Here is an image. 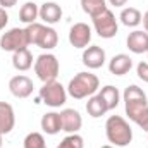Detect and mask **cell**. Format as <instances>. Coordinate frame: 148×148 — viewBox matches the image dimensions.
Instances as JSON below:
<instances>
[{
    "instance_id": "6da1fadb",
    "label": "cell",
    "mask_w": 148,
    "mask_h": 148,
    "mask_svg": "<svg viewBox=\"0 0 148 148\" xmlns=\"http://www.w3.org/2000/svg\"><path fill=\"white\" fill-rule=\"evenodd\" d=\"M122 100L126 115L148 133V98L145 91L136 84H129L122 93Z\"/></svg>"
},
{
    "instance_id": "7a4b0ae2",
    "label": "cell",
    "mask_w": 148,
    "mask_h": 148,
    "mask_svg": "<svg viewBox=\"0 0 148 148\" xmlns=\"http://www.w3.org/2000/svg\"><path fill=\"white\" fill-rule=\"evenodd\" d=\"M105 134L112 147H127L133 141V129L121 115H110L105 122Z\"/></svg>"
},
{
    "instance_id": "3957f363",
    "label": "cell",
    "mask_w": 148,
    "mask_h": 148,
    "mask_svg": "<svg viewBox=\"0 0 148 148\" xmlns=\"http://www.w3.org/2000/svg\"><path fill=\"white\" fill-rule=\"evenodd\" d=\"M100 90V81L91 73H77L69 81L67 95H71L76 100H83L88 97H93Z\"/></svg>"
},
{
    "instance_id": "277c9868",
    "label": "cell",
    "mask_w": 148,
    "mask_h": 148,
    "mask_svg": "<svg viewBox=\"0 0 148 148\" xmlns=\"http://www.w3.org/2000/svg\"><path fill=\"white\" fill-rule=\"evenodd\" d=\"M40 98L43 100L45 105L57 109L62 107L67 102V90L55 79V81H48L43 83V86L40 88Z\"/></svg>"
},
{
    "instance_id": "5b68a950",
    "label": "cell",
    "mask_w": 148,
    "mask_h": 148,
    "mask_svg": "<svg viewBox=\"0 0 148 148\" xmlns=\"http://www.w3.org/2000/svg\"><path fill=\"white\" fill-rule=\"evenodd\" d=\"M59 71H60V64L53 53H41L35 60V73L38 79H41L43 83L55 81L59 76Z\"/></svg>"
},
{
    "instance_id": "8992f818",
    "label": "cell",
    "mask_w": 148,
    "mask_h": 148,
    "mask_svg": "<svg viewBox=\"0 0 148 148\" xmlns=\"http://www.w3.org/2000/svg\"><path fill=\"white\" fill-rule=\"evenodd\" d=\"M93 19V28L97 31V35L100 38H105V40H110L117 35L119 31V26H117V19L114 16V12L105 9L103 12H100L98 16L91 17Z\"/></svg>"
},
{
    "instance_id": "52a82bcc",
    "label": "cell",
    "mask_w": 148,
    "mask_h": 148,
    "mask_svg": "<svg viewBox=\"0 0 148 148\" xmlns=\"http://www.w3.org/2000/svg\"><path fill=\"white\" fill-rule=\"evenodd\" d=\"M29 47V41H28V35H26V29H21V28H12L9 31H5L2 36H0V48L3 52H17V50H23V48H28Z\"/></svg>"
},
{
    "instance_id": "ba28073f",
    "label": "cell",
    "mask_w": 148,
    "mask_h": 148,
    "mask_svg": "<svg viewBox=\"0 0 148 148\" xmlns=\"http://www.w3.org/2000/svg\"><path fill=\"white\" fill-rule=\"evenodd\" d=\"M91 41V28L86 23H76L69 29V43L74 48H86Z\"/></svg>"
},
{
    "instance_id": "9c48e42d",
    "label": "cell",
    "mask_w": 148,
    "mask_h": 148,
    "mask_svg": "<svg viewBox=\"0 0 148 148\" xmlns=\"http://www.w3.org/2000/svg\"><path fill=\"white\" fill-rule=\"evenodd\" d=\"M33 81L24 74H17L9 81V90L16 98H28L33 93Z\"/></svg>"
},
{
    "instance_id": "30bf717a",
    "label": "cell",
    "mask_w": 148,
    "mask_h": 148,
    "mask_svg": "<svg viewBox=\"0 0 148 148\" xmlns=\"http://www.w3.org/2000/svg\"><path fill=\"white\" fill-rule=\"evenodd\" d=\"M83 64L88 67V69H100L107 57H105V50L98 45H91V47H86L84 52H83Z\"/></svg>"
},
{
    "instance_id": "8fae6325",
    "label": "cell",
    "mask_w": 148,
    "mask_h": 148,
    "mask_svg": "<svg viewBox=\"0 0 148 148\" xmlns=\"http://www.w3.org/2000/svg\"><path fill=\"white\" fill-rule=\"evenodd\" d=\"M60 121H62V131L74 134L81 129L83 126V117L81 114L74 109H64L60 112Z\"/></svg>"
},
{
    "instance_id": "7c38bea8",
    "label": "cell",
    "mask_w": 148,
    "mask_h": 148,
    "mask_svg": "<svg viewBox=\"0 0 148 148\" xmlns=\"http://www.w3.org/2000/svg\"><path fill=\"white\" fill-rule=\"evenodd\" d=\"M16 126V114L10 103L0 102V134H9Z\"/></svg>"
},
{
    "instance_id": "4fadbf2b",
    "label": "cell",
    "mask_w": 148,
    "mask_h": 148,
    "mask_svg": "<svg viewBox=\"0 0 148 148\" xmlns=\"http://www.w3.org/2000/svg\"><path fill=\"white\" fill-rule=\"evenodd\" d=\"M126 43L133 53H145V52H148V33L141 31V29H136V31L129 33Z\"/></svg>"
},
{
    "instance_id": "5bb4252c",
    "label": "cell",
    "mask_w": 148,
    "mask_h": 148,
    "mask_svg": "<svg viewBox=\"0 0 148 148\" xmlns=\"http://www.w3.org/2000/svg\"><path fill=\"white\" fill-rule=\"evenodd\" d=\"M62 17V9L57 2H45L40 5V19L47 24H55Z\"/></svg>"
},
{
    "instance_id": "9a60e30c",
    "label": "cell",
    "mask_w": 148,
    "mask_h": 148,
    "mask_svg": "<svg viewBox=\"0 0 148 148\" xmlns=\"http://www.w3.org/2000/svg\"><path fill=\"white\" fill-rule=\"evenodd\" d=\"M131 67H133V59L126 53L114 55L110 59V62H109V71L114 76H124V74H127L131 71Z\"/></svg>"
},
{
    "instance_id": "2e32d148",
    "label": "cell",
    "mask_w": 148,
    "mask_h": 148,
    "mask_svg": "<svg viewBox=\"0 0 148 148\" xmlns=\"http://www.w3.org/2000/svg\"><path fill=\"white\" fill-rule=\"evenodd\" d=\"M41 129L43 133L53 136L57 133L62 131V121H60V114L59 112H47L43 117H41Z\"/></svg>"
},
{
    "instance_id": "e0dca14e",
    "label": "cell",
    "mask_w": 148,
    "mask_h": 148,
    "mask_svg": "<svg viewBox=\"0 0 148 148\" xmlns=\"http://www.w3.org/2000/svg\"><path fill=\"white\" fill-rule=\"evenodd\" d=\"M98 97L103 100L107 110H114V109L119 105V102H121V93H119V90H117L115 86H112V84H107V86L100 88Z\"/></svg>"
},
{
    "instance_id": "ac0fdd59",
    "label": "cell",
    "mask_w": 148,
    "mask_h": 148,
    "mask_svg": "<svg viewBox=\"0 0 148 148\" xmlns=\"http://www.w3.org/2000/svg\"><path fill=\"white\" fill-rule=\"evenodd\" d=\"M12 66H14V69L21 71V73L31 69L33 67V55H31V52L28 48L14 52V55H12Z\"/></svg>"
},
{
    "instance_id": "d6986e66",
    "label": "cell",
    "mask_w": 148,
    "mask_h": 148,
    "mask_svg": "<svg viewBox=\"0 0 148 148\" xmlns=\"http://www.w3.org/2000/svg\"><path fill=\"white\" fill-rule=\"evenodd\" d=\"M38 17H40V7H38L35 2H26V3L21 5V9H19V19L24 24L36 23Z\"/></svg>"
},
{
    "instance_id": "ffe728a7",
    "label": "cell",
    "mask_w": 148,
    "mask_h": 148,
    "mask_svg": "<svg viewBox=\"0 0 148 148\" xmlns=\"http://www.w3.org/2000/svg\"><path fill=\"white\" fill-rule=\"evenodd\" d=\"M119 19H121V23H122L124 26H127V28H136V26L141 23L143 16H141V12H140L138 9H134V7H126V9H122Z\"/></svg>"
},
{
    "instance_id": "44dd1931",
    "label": "cell",
    "mask_w": 148,
    "mask_h": 148,
    "mask_svg": "<svg viewBox=\"0 0 148 148\" xmlns=\"http://www.w3.org/2000/svg\"><path fill=\"white\" fill-rule=\"evenodd\" d=\"M57 43H59V35H57V31H55L53 28H50V26H45V29H43L40 40H38L36 47L43 48V50H52V48L57 47Z\"/></svg>"
},
{
    "instance_id": "7402d4cb",
    "label": "cell",
    "mask_w": 148,
    "mask_h": 148,
    "mask_svg": "<svg viewBox=\"0 0 148 148\" xmlns=\"http://www.w3.org/2000/svg\"><path fill=\"white\" fill-rule=\"evenodd\" d=\"M86 112H88L91 117L98 119V117L105 115L109 110H107V107H105L103 100H102L98 95H93V97H90V98H88V102H86Z\"/></svg>"
},
{
    "instance_id": "603a6c76",
    "label": "cell",
    "mask_w": 148,
    "mask_h": 148,
    "mask_svg": "<svg viewBox=\"0 0 148 148\" xmlns=\"http://www.w3.org/2000/svg\"><path fill=\"white\" fill-rule=\"evenodd\" d=\"M81 7L90 17H95L107 9V0H81Z\"/></svg>"
},
{
    "instance_id": "cb8c5ba5",
    "label": "cell",
    "mask_w": 148,
    "mask_h": 148,
    "mask_svg": "<svg viewBox=\"0 0 148 148\" xmlns=\"http://www.w3.org/2000/svg\"><path fill=\"white\" fill-rule=\"evenodd\" d=\"M24 29H26V35H28V41H29V45H38V40H40L41 33H43V29H45V24L33 23V24H28Z\"/></svg>"
},
{
    "instance_id": "d4e9b609",
    "label": "cell",
    "mask_w": 148,
    "mask_h": 148,
    "mask_svg": "<svg viewBox=\"0 0 148 148\" xmlns=\"http://www.w3.org/2000/svg\"><path fill=\"white\" fill-rule=\"evenodd\" d=\"M24 148H47L45 143V138L41 133H29L26 138H24Z\"/></svg>"
},
{
    "instance_id": "484cf974",
    "label": "cell",
    "mask_w": 148,
    "mask_h": 148,
    "mask_svg": "<svg viewBox=\"0 0 148 148\" xmlns=\"http://www.w3.org/2000/svg\"><path fill=\"white\" fill-rule=\"evenodd\" d=\"M83 147H84V140H83L77 133H74V134H67V136L59 143L57 148H83Z\"/></svg>"
},
{
    "instance_id": "4316f807",
    "label": "cell",
    "mask_w": 148,
    "mask_h": 148,
    "mask_svg": "<svg viewBox=\"0 0 148 148\" xmlns=\"http://www.w3.org/2000/svg\"><path fill=\"white\" fill-rule=\"evenodd\" d=\"M136 74H138V77L141 81L148 83V62H140L136 66Z\"/></svg>"
},
{
    "instance_id": "83f0119b",
    "label": "cell",
    "mask_w": 148,
    "mask_h": 148,
    "mask_svg": "<svg viewBox=\"0 0 148 148\" xmlns=\"http://www.w3.org/2000/svg\"><path fill=\"white\" fill-rule=\"evenodd\" d=\"M7 23H9V14L5 12V9L0 7V31L7 26Z\"/></svg>"
},
{
    "instance_id": "f1b7e54d",
    "label": "cell",
    "mask_w": 148,
    "mask_h": 148,
    "mask_svg": "<svg viewBox=\"0 0 148 148\" xmlns=\"http://www.w3.org/2000/svg\"><path fill=\"white\" fill-rule=\"evenodd\" d=\"M17 3V0H0V5L2 9H9V7H14Z\"/></svg>"
},
{
    "instance_id": "f546056e",
    "label": "cell",
    "mask_w": 148,
    "mask_h": 148,
    "mask_svg": "<svg viewBox=\"0 0 148 148\" xmlns=\"http://www.w3.org/2000/svg\"><path fill=\"white\" fill-rule=\"evenodd\" d=\"M109 3L114 5V7H124L127 3V0H109Z\"/></svg>"
},
{
    "instance_id": "4dcf8cb0",
    "label": "cell",
    "mask_w": 148,
    "mask_h": 148,
    "mask_svg": "<svg viewBox=\"0 0 148 148\" xmlns=\"http://www.w3.org/2000/svg\"><path fill=\"white\" fill-rule=\"evenodd\" d=\"M141 23H143V28H145V31L148 33V10L143 14V19H141Z\"/></svg>"
},
{
    "instance_id": "1f68e13d",
    "label": "cell",
    "mask_w": 148,
    "mask_h": 148,
    "mask_svg": "<svg viewBox=\"0 0 148 148\" xmlns=\"http://www.w3.org/2000/svg\"><path fill=\"white\" fill-rule=\"evenodd\" d=\"M102 148H115V147H112V145H103Z\"/></svg>"
},
{
    "instance_id": "d6a6232c",
    "label": "cell",
    "mask_w": 148,
    "mask_h": 148,
    "mask_svg": "<svg viewBox=\"0 0 148 148\" xmlns=\"http://www.w3.org/2000/svg\"><path fill=\"white\" fill-rule=\"evenodd\" d=\"M2 136H3V134H0V148H2Z\"/></svg>"
},
{
    "instance_id": "836d02e7",
    "label": "cell",
    "mask_w": 148,
    "mask_h": 148,
    "mask_svg": "<svg viewBox=\"0 0 148 148\" xmlns=\"http://www.w3.org/2000/svg\"><path fill=\"white\" fill-rule=\"evenodd\" d=\"M147 53H148V52H147Z\"/></svg>"
}]
</instances>
